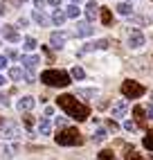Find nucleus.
<instances>
[{"mask_svg": "<svg viewBox=\"0 0 153 160\" xmlns=\"http://www.w3.org/2000/svg\"><path fill=\"white\" fill-rule=\"evenodd\" d=\"M97 12H99V7H97V2H95V0H90V2L86 5V16H88V20H95Z\"/></svg>", "mask_w": 153, "mask_h": 160, "instance_id": "nucleus-13", "label": "nucleus"}, {"mask_svg": "<svg viewBox=\"0 0 153 160\" xmlns=\"http://www.w3.org/2000/svg\"><path fill=\"white\" fill-rule=\"evenodd\" d=\"M108 45H111V41H108V38H99V41H95V43H88L81 52H90V50H106Z\"/></svg>", "mask_w": 153, "mask_h": 160, "instance_id": "nucleus-6", "label": "nucleus"}, {"mask_svg": "<svg viewBox=\"0 0 153 160\" xmlns=\"http://www.w3.org/2000/svg\"><path fill=\"white\" fill-rule=\"evenodd\" d=\"M23 48H25L27 52H29V50H34V48H36V38H32V36H27V38L23 41Z\"/></svg>", "mask_w": 153, "mask_h": 160, "instance_id": "nucleus-28", "label": "nucleus"}, {"mask_svg": "<svg viewBox=\"0 0 153 160\" xmlns=\"http://www.w3.org/2000/svg\"><path fill=\"white\" fill-rule=\"evenodd\" d=\"M5 66H7V57L0 54V68H5Z\"/></svg>", "mask_w": 153, "mask_h": 160, "instance_id": "nucleus-34", "label": "nucleus"}, {"mask_svg": "<svg viewBox=\"0 0 153 160\" xmlns=\"http://www.w3.org/2000/svg\"><path fill=\"white\" fill-rule=\"evenodd\" d=\"M34 97H20V102H18V111H32L34 108Z\"/></svg>", "mask_w": 153, "mask_h": 160, "instance_id": "nucleus-11", "label": "nucleus"}, {"mask_svg": "<svg viewBox=\"0 0 153 160\" xmlns=\"http://www.w3.org/2000/svg\"><path fill=\"white\" fill-rule=\"evenodd\" d=\"M63 20H65V14H61V12H54V14H52V23H54V25H59V27H61V25H63Z\"/></svg>", "mask_w": 153, "mask_h": 160, "instance_id": "nucleus-23", "label": "nucleus"}, {"mask_svg": "<svg viewBox=\"0 0 153 160\" xmlns=\"http://www.w3.org/2000/svg\"><path fill=\"white\" fill-rule=\"evenodd\" d=\"M9 77H12L14 81L23 79V68H12V70H9Z\"/></svg>", "mask_w": 153, "mask_h": 160, "instance_id": "nucleus-25", "label": "nucleus"}, {"mask_svg": "<svg viewBox=\"0 0 153 160\" xmlns=\"http://www.w3.org/2000/svg\"><path fill=\"white\" fill-rule=\"evenodd\" d=\"M117 12L122 14V16H128L131 12H133V7H131V2H119L117 5Z\"/></svg>", "mask_w": 153, "mask_h": 160, "instance_id": "nucleus-19", "label": "nucleus"}, {"mask_svg": "<svg viewBox=\"0 0 153 160\" xmlns=\"http://www.w3.org/2000/svg\"><path fill=\"white\" fill-rule=\"evenodd\" d=\"M41 63V57H23V68L32 74V70H34L36 66Z\"/></svg>", "mask_w": 153, "mask_h": 160, "instance_id": "nucleus-8", "label": "nucleus"}, {"mask_svg": "<svg viewBox=\"0 0 153 160\" xmlns=\"http://www.w3.org/2000/svg\"><path fill=\"white\" fill-rule=\"evenodd\" d=\"M90 34H92L90 23H79L76 25V36H90Z\"/></svg>", "mask_w": 153, "mask_h": 160, "instance_id": "nucleus-14", "label": "nucleus"}, {"mask_svg": "<svg viewBox=\"0 0 153 160\" xmlns=\"http://www.w3.org/2000/svg\"><path fill=\"white\" fill-rule=\"evenodd\" d=\"M47 2H50L52 7H61V0H47Z\"/></svg>", "mask_w": 153, "mask_h": 160, "instance_id": "nucleus-33", "label": "nucleus"}, {"mask_svg": "<svg viewBox=\"0 0 153 160\" xmlns=\"http://www.w3.org/2000/svg\"><path fill=\"white\" fill-rule=\"evenodd\" d=\"M133 115L137 117V122L142 124V122H144V115H146V108H142V106H135V108H133Z\"/></svg>", "mask_w": 153, "mask_h": 160, "instance_id": "nucleus-21", "label": "nucleus"}, {"mask_svg": "<svg viewBox=\"0 0 153 160\" xmlns=\"http://www.w3.org/2000/svg\"><path fill=\"white\" fill-rule=\"evenodd\" d=\"M57 104L61 106V108L68 113L72 120H76V122H83V120H88V106H83V104H79L72 95H61V97L57 99Z\"/></svg>", "mask_w": 153, "mask_h": 160, "instance_id": "nucleus-1", "label": "nucleus"}, {"mask_svg": "<svg viewBox=\"0 0 153 160\" xmlns=\"http://www.w3.org/2000/svg\"><path fill=\"white\" fill-rule=\"evenodd\" d=\"M2 14H5V7H2V5H0V16H2Z\"/></svg>", "mask_w": 153, "mask_h": 160, "instance_id": "nucleus-39", "label": "nucleus"}, {"mask_svg": "<svg viewBox=\"0 0 153 160\" xmlns=\"http://www.w3.org/2000/svg\"><path fill=\"white\" fill-rule=\"evenodd\" d=\"M146 92V88L142 86V83H137V81H124L122 83V95L126 99H137V97H142V95Z\"/></svg>", "mask_w": 153, "mask_h": 160, "instance_id": "nucleus-4", "label": "nucleus"}, {"mask_svg": "<svg viewBox=\"0 0 153 160\" xmlns=\"http://www.w3.org/2000/svg\"><path fill=\"white\" fill-rule=\"evenodd\" d=\"M34 5H36V7H38V9H41V7H43V5H45V0H34Z\"/></svg>", "mask_w": 153, "mask_h": 160, "instance_id": "nucleus-35", "label": "nucleus"}, {"mask_svg": "<svg viewBox=\"0 0 153 160\" xmlns=\"http://www.w3.org/2000/svg\"><path fill=\"white\" fill-rule=\"evenodd\" d=\"M124 129H126V131H131V133H133V131H137V124L128 120V122H124Z\"/></svg>", "mask_w": 153, "mask_h": 160, "instance_id": "nucleus-30", "label": "nucleus"}, {"mask_svg": "<svg viewBox=\"0 0 153 160\" xmlns=\"http://www.w3.org/2000/svg\"><path fill=\"white\" fill-rule=\"evenodd\" d=\"M79 14H81V9L76 5H70L68 9H65V18H79Z\"/></svg>", "mask_w": 153, "mask_h": 160, "instance_id": "nucleus-17", "label": "nucleus"}, {"mask_svg": "<svg viewBox=\"0 0 153 160\" xmlns=\"http://www.w3.org/2000/svg\"><path fill=\"white\" fill-rule=\"evenodd\" d=\"M2 36H5L7 41H12V43H18V41H20L18 32H16L12 25H5V27H2Z\"/></svg>", "mask_w": 153, "mask_h": 160, "instance_id": "nucleus-7", "label": "nucleus"}, {"mask_svg": "<svg viewBox=\"0 0 153 160\" xmlns=\"http://www.w3.org/2000/svg\"><path fill=\"white\" fill-rule=\"evenodd\" d=\"M0 124H2V117H0Z\"/></svg>", "mask_w": 153, "mask_h": 160, "instance_id": "nucleus-41", "label": "nucleus"}, {"mask_svg": "<svg viewBox=\"0 0 153 160\" xmlns=\"http://www.w3.org/2000/svg\"><path fill=\"white\" fill-rule=\"evenodd\" d=\"M124 156H126V160H144V158H142V156L135 151V149H133V147L126 149V153H124Z\"/></svg>", "mask_w": 153, "mask_h": 160, "instance_id": "nucleus-22", "label": "nucleus"}, {"mask_svg": "<svg viewBox=\"0 0 153 160\" xmlns=\"http://www.w3.org/2000/svg\"><path fill=\"white\" fill-rule=\"evenodd\" d=\"M2 83H5V77H2V74H0V86H2Z\"/></svg>", "mask_w": 153, "mask_h": 160, "instance_id": "nucleus-38", "label": "nucleus"}, {"mask_svg": "<svg viewBox=\"0 0 153 160\" xmlns=\"http://www.w3.org/2000/svg\"><path fill=\"white\" fill-rule=\"evenodd\" d=\"M23 122H25V126H27V129H32V126H34V115L25 113V115H23Z\"/></svg>", "mask_w": 153, "mask_h": 160, "instance_id": "nucleus-29", "label": "nucleus"}, {"mask_svg": "<svg viewBox=\"0 0 153 160\" xmlns=\"http://www.w3.org/2000/svg\"><path fill=\"white\" fill-rule=\"evenodd\" d=\"M151 97H153V95H151Z\"/></svg>", "mask_w": 153, "mask_h": 160, "instance_id": "nucleus-43", "label": "nucleus"}, {"mask_svg": "<svg viewBox=\"0 0 153 160\" xmlns=\"http://www.w3.org/2000/svg\"><path fill=\"white\" fill-rule=\"evenodd\" d=\"M0 138H2V140H14V138H18V126H7V129L0 133Z\"/></svg>", "mask_w": 153, "mask_h": 160, "instance_id": "nucleus-12", "label": "nucleus"}, {"mask_svg": "<svg viewBox=\"0 0 153 160\" xmlns=\"http://www.w3.org/2000/svg\"><path fill=\"white\" fill-rule=\"evenodd\" d=\"M146 115H149L151 120H153V106H149V108H146Z\"/></svg>", "mask_w": 153, "mask_h": 160, "instance_id": "nucleus-36", "label": "nucleus"}, {"mask_svg": "<svg viewBox=\"0 0 153 160\" xmlns=\"http://www.w3.org/2000/svg\"><path fill=\"white\" fill-rule=\"evenodd\" d=\"M101 23L104 25H111L113 23V14H111V9H108V7H101Z\"/></svg>", "mask_w": 153, "mask_h": 160, "instance_id": "nucleus-18", "label": "nucleus"}, {"mask_svg": "<svg viewBox=\"0 0 153 160\" xmlns=\"http://www.w3.org/2000/svg\"><path fill=\"white\" fill-rule=\"evenodd\" d=\"M70 77H74V79H83V77H86V72H83L79 66H74V68L70 70Z\"/></svg>", "mask_w": 153, "mask_h": 160, "instance_id": "nucleus-26", "label": "nucleus"}, {"mask_svg": "<svg viewBox=\"0 0 153 160\" xmlns=\"http://www.w3.org/2000/svg\"><path fill=\"white\" fill-rule=\"evenodd\" d=\"M142 144H144L146 149H149V151H153V129L144 135V140H142Z\"/></svg>", "mask_w": 153, "mask_h": 160, "instance_id": "nucleus-20", "label": "nucleus"}, {"mask_svg": "<svg viewBox=\"0 0 153 160\" xmlns=\"http://www.w3.org/2000/svg\"><path fill=\"white\" fill-rule=\"evenodd\" d=\"M32 18H34L38 25H47V23H50V18H47L45 14H43V12H38V9H36L34 14H32Z\"/></svg>", "mask_w": 153, "mask_h": 160, "instance_id": "nucleus-16", "label": "nucleus"}, {"mask_svg": "<svg viewBox=\"0 0 153 160\" xmlns=\"http://www.w3.org/2000/svg\"><path fill=\"white\" fill-rule=\"evenodd\" d=\"M57 126H61V129L65 126V120H63V117H57Z\"/></svg>", "mask_w": 153, "mask_h": 160, "instance_id": "nucleus-32", "label": "nucleus"}, {"mask_svg": "<svg viewBox=\"0 0 153 160\" xmlns=\"http://www.w3.org/2000/svg\"><path fill=\"white\" fill-rule=\"evenodd\" d=\"M9 99H7V95H0V104H7Z\"/></svg>", "mask_w": 153, "mask_h": 160, "instance_id": "nucleus-37", "label": "nucleus"}, {"mask_svg": "<svg viewBox=\"0 0 153 160\" xmlns=\"http://www.w3.org/2000/svg\"><path fill=\"white\" fill-rule=\"evenodd\" d=\"M108 129H111V131L115 133V131L119 129V126H117V122H115V120H108Z\"/></svg>", "mask_w": 153, "mask_h": 160, "instance_id": "nucleus-31", "label": "nucleus"}, {"mask_svg": "<svg viewBox=\"0 0 153 160\" xmlns=\"http://www.w3.org/2000/svg\"><path fill=\"white\" fill-rule=\"evenodd\" d=\"M106 138H108V135H106V131H104V129H97V131H95V135H92V140H95V142H104Z\"/></svg>", "mask_w": 153, "mask_h": 160, "instance_id": "nucleus-27", "label": "nucleus"}, {"mask_svg": "<svg viewBox=\"0 0 153 160\" xmlns=\"http://www.w3.org/2000/svg\"><path fill=\"white\" fill-rule=\"evenodd\" d=\"M54 140H57V144H61V147H76V144L83 142V138H81V133L76 129H63V131H59L54 135Z\"/></svg>", "mask_w": 153, "mask_h": 160, "instance_id": "nucleus-3", "label": "nucleus"}, {"mask_svg": "<svg viewBox=\"0 0 153 160\" xmlns=\"http://www.w3.org/2000/svg\"><path fill=\"white\" fill-rule=\"evenodd\" d=\"M72 2H79V0H72Z\"/></svg>", "mask_w": 153, "mask_h": 160, "instance_id": "nucleus-40", "label": "nucleus"}, {"mask_svg": "<svg viewBox=\"0 0 153 160\" xmlns=\"http://www.w3.org/2000/svg\"><path fill=\"white\" fill-rule=\"evenodd\" d=\"M50 43H52L54 50H61L63 43H65V34H61V32H54V34L50 36Z\"/></svg>", "mask_w": 153, "mask_h": 160, "instance_id": "nucleus-9", "label": "nucleus"}, {"mask_svg": "<svg viewBox=\"0 0 153 160\" xmlns=\"http://www.w3.org/2000/svg\"><path fill=\"white\" fill-rule=\"evenodd\" d=\"M50 131H52V124H50V120L43 117V120L38 122V133H41V135H50Z\"/></svg>", "mask_w": 153, "mask_h": 160, "instance_id": "nucleus-15", "label": "nucleus"}, {"mask_svg": "<svg viewBox=\"0 0 153 160\" xmlns=\"http://www.w3.org/2000/svg\"><path fill=\"white\" fill-rule=\"evenodd\" d=\"M128 45L131 48H142L144 45V34L140 29H131L128 32Z\"/></svg>", "mask_w": 153, "mask_h": 160, "instance_id": "nucleus-5", "label": "nucleus"}, {"mask_svg": "<svg viewBox=\"0 0 153 160\" xmlns=\"http://www.w3.org/2000/svg\"><path fill=\"white\" fill-rule=\"evenodd\" d=\"M41 81L47 86H57V88H65L70 83V74L63 70H45L41 72Z\"/></svg>", "mask_w": 153, "mask_h": 160, "instance_id": "nucleus-2", "label": "nucleus"}, {"mask_svg": "<svg viewBox=\"0 0 153 160\" xmlns=\"http://www.w3.org/2000/svg\"><path fill=\"white\" fill-rule=\"evenodd\" d=\"M97 160H115V156H113V151H111V149H104V151H99Z\"/></svg>", "mask_w": 153, "mask_h": 160, "instance_id": "nucleus-24", "label": "nucleus"}, {"mask_svg": "<svg viewBox=\"0 0 153 160\" xmlns=\"http://www.w3.org/2000/svg\"><path fill=\"white\" fill-rule=\"evenodd\" d=\"M20 2H25V0H20Z\"/></svg>", "mask_w": 153, "mask_h": 160, "instance_id": "nucleus-42", "label": "nucleus"}, {"mask_svg": "<svg viewBox=\"0 0 153 160\" xmlns=\"http://www.w3.org/2000/svg\"><path fill=\"white\" fill-rule=\"evenodd\" d=\"M126 108H128V102H126V99H119V102L113 106V117H122V115L126 113Z\"/></svg>", "mask_w": 153, "mask_h": 160, "instance_id": "nucleus-10", "label": "nucleus"}]
</instances>
